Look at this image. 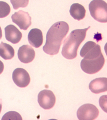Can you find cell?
<instances>
[{
    "label": "cell",
    "instance_id": "15",
    "mask_svg": "<svg viewBox=\"0 0 107 120\" xmlns=\"http://www.w3.org/2000/svg\"><path fill=\"white\" fill-rule=\"evenodd\" d=\"M15 56V50L10 45L2 41L0 44V56L5 60L12 59Z\"/></svg>",
    "mask_w": 107,
    "mask_h": 120
},
{
    "label": "cell",
    "instance_id": "11",
    "mask_svg": "<svg viewBox=\"0 0 107 120\" xmlns=\"http://www.w3.org/2000/svg\"><path fill=\"white\" fill-rule=\"evenodd\" d=\"M6 40L14 44L19 42L22 38V34L15 26L8 25L4 28Z\"/></svg>",
    "mask_w": 107,
    "mask_h": 120
},
{
    "label": "cell",
    "instance_id": "20",
    "mask_svg": "<svg viewBox=\"0 0 107 120\" xmlns=\"http://www.w3.org/2000/svg\"><path fill=\"white\" fill-rule=\"evenodd\" d=\"M4 68V64L0 60V74L3 72Z\"/></svg>",
    "mask_w": 107,
    "mask_h": 120
},
{
    "label": "cell",
    "instance_id": "10",
    "mask_svg": "<svg viewBox=\"0 0 107 120\" xmlns=\"http://www.w3.org/2000/svg\"><path fill=\"white\" fill-rule=\"evenodd\" d=\"M35 56V52L34 49L28 45H23L19 49L18 56L22 63L27 64L32 62Z\"/></svg>",
    "mask_w": 107,
    "mask_h": 120
},
{
    "label": "cell",
    "instance_id": "8",
    "mask_svg": "<svg viewBox=\"0 0 107 120\" xmlns=\"http://www.w3.org/2000/svg\"><path fill=\"white\" fill-rule=\"evenodd\" d=\"M12 21L21 30H27L31 24V18L27 12L20 10L12 15Z\"/></svg>",
    "mask_w": 107,
    "mask_h": 120
},
{
    "label": "cell",
    "instance_id": "19",
    "mask_svg": "<svg viewBox=\"0 0 107 120\" xmlns=\"http://www.w3.org/2000/svg\"><path fill=\"white\" fill-rule=\"evenodd\" d=\"M99 105L104 111L107 112V95L101 96L99 99Z\"/></svg>",
    "mask_w": 107,
    "mask_h": 120
},
{
    "label": "cell",
    "instance_id": "7",
    "mask_svg": "<svg viewBox=\"0 0 107 120\" xmlns=\"http://www.w3.org/2000/svg\"><path fill=\"white\" fill-rule=\"evenodd\" d=\"M56 98L50 90L44 89L41 91L38 95V102L40 106L45 109H49L55 105Z\"/></svg>",
    "mask_w": 107,
    "mask_h": 120
},
{
    "label": "cell",
    "instance_id": "2",
    "mask_svg": "<svg viewBox=\"0 0 107 120\" xmlns=\"http://www.w3.org/2000/svg\"><path fill=\"white\" fill-rule=\"evenodd\" d=\"M91 27L73 30L64 41L62 51L63 56L68 59H73L77 55L79 46L85 39L86 32Z\"/></svg>",
    "mask_w": 107,
    "mask_h": 120
},
{
    "label": "cell",
    "instance_id": "5",
    "mask_svg": "<svg viewBox=\"0 0 107 120\" xmlns=\"http://www.w3.org/2000/svg\"><path fill=\"white\" fill-rule=\"evenodd\" d=\"M80 55L85 60L98 58L103 55L100 45L93 41H88L84 45L80 51Z\"/></svg>",
    "mask_w": 107,
    "mask_h": 120
},
{
    "label": "cell",
    "instance_id": "6",
    "mask_svg": "<svg viewBox=\"0 0 107 120\" xmlns=\"http://www.w3.org/2000/svg\"><path fill=\"white\" fill-rule=\"evenodd\" d=\"M99 111L92 104H87L81 106L77 110V117L80 120H93L97 118Z\"/></svg>",
    "mask_w": 107,
    "mask_h": 120
},
{
    "label": "cell",
    "instance_id": "18",
    "mask_svg": "<svg viewBox=\"0 0 107 120\" xmlns=\"http://www.w3.org/2000/svg\"><path fill=\"white\" fill-rule=\"evenodd\" d=\"M11 2L15 10L20 7L25 8L28 5L29 0H11Z\"/></svg>",
    "mask_w": 107,
    "mask_h": 120
},
{
    "label": "cell",
    "instance_id": "4",
    "mask_svg": "<svg viewBox=\"0 0 107 120\" xmlns=\"http://www.w3.org/2000/svg\"><path fill=\"white\" fill-rule=\"evenodd\" d=\"M105 63L103 55L101 56L92 60L83 59L80 63L82 70L87 74H92L97 73L102 69Z\"/></svg>",
    "mask_w": 107,
    "mask_h": 120
},
{
    "label": "cell",
    "instance_id": "14",
    "mask_svg": "<svg viewBox=\"0 0 107 120\" xmlns=\"http://www.w3.org/2000/svg\"><path fill=\"white\" fill-rule=\"evenodd\" d=\"M69 12L71 15L74 19L80 21L85 17L86 10L81 4L74 3L71 6Z\"/></svg>",
    "mask_w": 107,
    "mask_h": 120
},
{
    "label": "cell",
    "instance_id": "13",
    "mask_svg": "<svg viewBox=\"0 0 107 120\" xmlns=\"http://www.w3.org/2000/svg\"><path fill=\"white\" fill-rule=\"evenodd\" d=\"M28 39L31 45L35 48H39L43 42L42 32L39 29H32L29 33Z\"/></svg>",
    "mask_w": 107,
    "mask_h": 120
},
{
    "label": "cell",
    "instance_id": "17",
    "mask_svg": "<svg viewBox=\"0 0 107 120\" xmlns=\"http://www.w3.org/2000/svg\"><path fill=\"white\" fill-rule=\"evenodd\" d=\"M3 120H22L21 115L18 112L14 111H11L6 112L2 118Z\"/></svg>",
    "mask_w": 107,
    "mask_h": 120
},
{
    "label": "cell",
    "instance_id": "22",
    "mask_svg": "<svg viewBox=\"0 0 107 120\" xmlns=\"http://www.w3.org/2000/svg\"><path fill=\"white\" fill-rule=\"evenodd\" d=\"M2 37V30L1 27L0 26V40L1 39Z\"/></svg>",
    "mask_w": 107,
    "mask_h": 120
},
{
    "label": "cell",
    "instance_id": "16",
    "mask_svg": "<svg viewBox=\"0 0 107 120\" xmlns=\"http://www.w3.org/2000/svg\"><path fill=\"white\" fill-rule=\"evenodd\" d=\"M11 11V7L9 4L5 2L0 1V18L8 16Z\"/></svg>",
    "mask_w": 107,
    "mask_h": 120
},
{
    "label": "cell",
    "instance_id": "21",
    "mask_svg": "<svg viewBox=\"0 0 107 120\" xmlns=\"http://www.w3.org/2000/svg\"><path fill=\"white\" fill-rule=\"evenodd\" d=\"M2 109V101L1 99H0V113L1 112Z\"/></svg>",
    "mask_w": 107,
    "mask_h": 120
},
{
    "label": "cell",
    "instance_id": "3",
    "mask_svg": "<svg viewBox=\"0 0 107 120\" xmlns=\"http://www.w3.org/2000/svg\"><path fill=\"white\" fill-rule=\"evenodd\" d=\"M89 10L92 17L101 23L107 22V4L103 0H93L89 4Z\"/></svg>",
    "mask_w": 107,
    "mask_h": 120
},
{
    "label": "cell",
    "instance_id": "1",
    "mask_svg": "<svg viewBox=\"0 0 107 120\" xmlns=\"http://www.w3.org/2000/svg\"><path fill=\"white\" fill-rule=\"evenodd\" d=\"M69 30L68 24L65 21H59L53 24L46 34V42L43 47L44 52L50 55L58 54Z\"/></svg>",
    "mask_w": 107,
    "mask_h": 120
},
{
    "label": "cell",
    "instance_id": "12",
    "mask_svg": "<svg viewBox=\"0 0 107 120\" xmlns=\"http://www.w3.org/2000/svg\"><path fill=\"white\" fill-rule=\"evenodd\" d=\"M89 89L93 93L99 94L107 91V79L106 78H96L90 82Z\"/></svg>",
    "mask_w": 107,
    "mask_h": 120
},
{
    "label": "cell",
    "instance_id": "9",
    "mask_svg": "<svg viewBox=\"0 0 107 120\" xmlns=\"http://www.w3.org/2000/svg\"><path fill=\"white\" fill-rule=\"evenodd\" d=\"M12 79L15 84L21 88L26 87L30 82V77L28 72L24 69L20 68L14 71Z\"/></svg>",
    "mask_w": 107,
    "mask_h": 120
}]
</instances>
